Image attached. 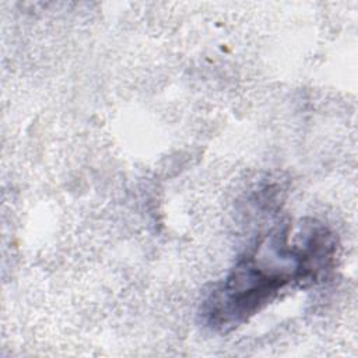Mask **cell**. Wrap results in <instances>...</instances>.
<instances>
[{
  "label": "cell",
  "instance_id": "obj_1",
  "mask_svg": "<svg viewBox=\"0 0 358 358\" xmlns=\"http://www.w3.org/2000/svg\"><path fill=\"white\" fill-rule=\"evenodd\" d=\"M291 225L263 235L217 282L200 305V319L215 333H229L271 303L288 287L324 278L334 264L337 241L323 224H301L294 242Z\"/></svg>",
  "mask_w": 358,
  "mask_h": 358
}]
</instances>
